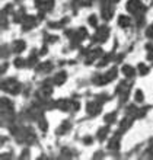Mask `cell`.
Listing matches in <instances>:
<instances>
[{
  "instance_id": "cell-25",
  "label": "cell",
  "mask_w": 153,
  "mask_h": 160,
  "mask_svg": "<svg viewBox=\"0 0 153 160\" xmlns=\"http://www.w3.org/2000/svg\"><path fill=\"white\" fill-rule=\"evenodd\" d=\"M44 54H47V47H42V50H41V55H44Z\"/></svg>"
},
{
  "instance_id": "cell-5",
  "label": "cell",
  "mask_w": 153,
  "mask_h": 160,
  "mask_svg": "<svg viewBox=\"0 0 153 160\" xmlns=\"http://www.w3.org/2000/svg\"><path fill=\"white\" fill-rule=\"evenodd\" d=\"M25 48H26V44H25V41L18 39V41H15V42H13V50H15V53H22Z\"/></svg>"
},
{
  "instance_id": "cell-7",
  "label": "cell",
  "mask_w": 153,
  "mask_h": 160,
  "mask_svg": "<svg viewBox=\"0 0 153 160\" xmlns=\"http://www.w3.org/2000/svg\"><path fill=\"white\" fill-rule=\"evenodd\" d=\"M121 72H123V74L124 76H127V77H133L134 76V68L131 67V65H123V68H121Z\"/></svg>"
},
{
  "instance_id": "cell-6",
  "label": "cell",
  "mask_w": 153,
  "mask_h": 160,
  "mask_svg": "<svg viewBox=\"0 0 153 160\" xmlns=\"http://www.w3.org/2000/svg\"><path fill=\"white\" fill-rule=\"evenodd\" d=\"M130 22H131V19H130L128 16L120 15V18H118V25H120L121 28H127V26L130 25Z\"/></svg>"
},
{
  "instance_id": "cell-13",
  "label": "cell",
  "mask_w": 153,
  "mask_h": 160,
  "mask_svg": "<svg viewBox=\"0 0 153 160\" xmlns=\"http://www.w3.org/2000/svg\"><path fill=\"white\" fill-rule=\"evenodd\" d=\"M111 15H112V9H106V7L102 9V16H104V19H109V18H111Z\"/></svg>"
},
{
  "instance_id": "cell-17",
  "label": "cell",
  "mask_w": 153,
  "mask_h": 160,
  "mask_svg": "<svg viewBox=\"0 0 153 160\" xmlns=\"http://www.w3.org/2000/svg\"><path fill=\"white\" fill-rule=\"evenodd\" d=\"M143 99H144L143 92H141V90H136V101L137 102H143Z\"/></svg>"
},
{
  "instance_id": "cell-14",
  "label": "cell",
  "mask_w": 153,
  "mask_h": 160,
  "mask_svg": "<svg viewBox=\"0 0 153 160\" xmlns=\"http://www.w3.org/2000/svg\"><path fill=\"white\" fill-rule=\"evenodd\" d=\"M139 72H140V74H141V76H144V74H147V73H149V67H147V65H144V64H139Z\"/></svg>"
},
{
  "instance_id": "cell-12",
  "label": "cell",
  "mask_w": 153,
  "mask_h": 160,
  "mask_svg": "<svg viewBox=\"0 0 153 160\" xmlns=\"http://www.w3.org/2000/svg\"><path fill=\"white\" fill-rule=\"evenodd\" d=\"M118 138H120V135L117 134L111 140V143H109V149H118Z\"/></svg>"
},
{
  "instance_id": "cell-26",
  "label": "cell",
  "mask_w": 153,
  "mask_h": 160,
  "mask_svg": "<svg viewBox=\"0 0 153 160\" xmlns=\"http://www.w3.org/2000/svg\"><path fill=\"white\" fill-rule=\"evenodd\" d=\"M92 141V138H91V137H86V138H85V143H87V144H89Z\"/></svg>"
},
{
  "instance_id": "cell-20",
  "label": "cell",
  "mask_w": 153,
  "mask_h": 160,
  "mask_svg": "<svg viewBox=\"0 0 153 160\" xmlns=\"http://www.w3.org/2000/svg\"><path fill=\"white\" fill-rule=\"evenodd\" d=\"M130 122H131V121H128V119H123V122H121V130H125V128L130 125Z\"/></svg>"
},
{
  "instance_id": "cell-4",
  "label": "cell",
  "mask_w": 153,
  "mask_h": 160,
  "mask_svg": "<svg viewBox=\"0 0 153 160\" xmlns=\"http://www.w3.org/2000/svg\"><path fill=\"white\" fill-rule=\"evenodd\" d=\"M101 112V103L98 102H91L87 103V113H91V115H96V113Z\"/></svg>"
},
{
  "instance_id": "cell-18",
  "label": "cell",
  "mask_w": 153,
  "mask_h": 160,
  "mask_svg": "<svg viewBox=\"0 0 153 160\" xmlns=\"http://www.w3.org/2000/svg\"><path fill=\"white\" fill-rule=\"evenodd\" d=\"M105 121H106V122H109V124L114 122V121H115V113H108V115L105 117Z\"/></svg>"
},
{
  "instance_id": "cell-16",
  "label": "cell",
  "mask_w": 153,
  "mask_h": 160,
  "mask_svg": "<svg viewBox=\"0 0 153 160\" xmlns=\"http://www.w3.org/2000/svg\"><path fill=\"white\" fill-rule=\"evenodd\" d=\"M51 63H45V64H42V65H39L38 67V70H42V72H48V70H51Z\"/></svg>"
},
{
  "instance_id": "cell-2",
  "label": "cell",
  "mask_w": 153,
  "mask_h": 160,
  "mask_svg": "<svg viewBox=\"0 0 153 160\" xmlns=\"http://www.w3.org/2000/svg\"><path fill=\"white\" fill-rule=\"evenodd\" d=\"M127 10L131 12V13H137L139 10H141L140 0H128V3H127Z\"/></svg>"
},
{
  "instance_id": "cell-24",
  "label": "cell",
  "mask_w": 153,
  "mask_h": 160,
  "mask_svg": "<svg viewBox=\"0 0 153 160\" xmlns=\"http://www.w3.org/2000/svg\"><path fill=\"white\" fill-rule=\"evenodd\" d=\"M41 128H42V130L47 128V124H45V121H44V119H42V122H41Z\"/></svg>"
},
{
  "instance_id": "cell-23",
  "label": "cell",
  "mask_w": 153,
  "mask_h": 160,
  "mask_svg": "<svg viewBox=\"0 0 153 160\" xmlns=\"http://www.w3.org/2000/svg\"><path fill=\"white\" fill-rule=\"evenodd\" d=\"M147 36H153V25L147 29Z\"/></svg>"
},
{
  "instance_id": "cell-27",
  "label": "cell",
  "mask_w": 153,
  "mask_h": 160,
  "mask_svg": "<svg viewBox=\"0 0 153 160\" xmlns=\"http://www.w3.org/2000/svg\"><path fill=\"white\" fill-rule=\"evenodd\" d=\"M111 3H117V2H120V0H109Z\"/></svg>"
},
{
  "instance_id": "cell-21",
  "label": "cell",
  "mask_w": 153,
  "mask_h": 160,
  "mask_svg": "<svg viewBox=\"0 0 153 160\" xmlns=\"http://www.w3.org/2000/svg\"><path fill=\"white\" fill-rule=\"evenodd\" d=\"M15 65H16V67H24V60H22V58L15 60Z\"/></svg>"
},
{
  "instance_id": "cell-11",
  "label": "cell",
  "mask_w": 153,
  "mask_h": 160,
  "mask_svg": "<svg viewBox=\"0 0 153 160\" xmlns=\"http://www.w3.org/2000/svg\"><path fill=\"white\" fill-rule=\"evenodd\" d=\"M101 55H102V50H101V48L92 50V53L89 54V61H91L92 58H98V57H101Z\"/></svg>"
},
{
  "instance_id": "cell-10",
  "label": "cell",
  "mask_w": 153,
  "mask_h": 160,
  "mask_svg": "<svg viewBox=\"0 0 153 160\" xmlns=\"http://www.w3.org/2000/svg\"><path fill=\"white\" fill-rule=\"evenodd\" d=\"M57 105H58V108H60L61 111H69V105H70V102H69V101H58Z\"/></svg>"
},
{
  "instance_id": "cell-19",
  "label": "cell",
  "mask_w": 153,
  "mask_h": 160,
  "mask_svg": "<svg viewBox=\"0 0 153 160\" xmlns=\"http://www.w3.org/2000/svg\"><path fill=\"white\" fill-rule=\"evenodd\" d=\"M89 24H91L92 26H96V25H98V18H96L95 15H91V18H89Z\"/></svg>"
},
{
  "instance_id": "cell-22",
  "label": "cell",
  "mask_w": 153,
  "mask_h": 160,
  "mask_svg": "<svg viewBox=\"0 0 153 160\" xmlns=\"http://www.w3.org/2000/svg\"><path fill=\"white\" fill-rule=\"evenodd\" d=\"M136 112H137L136 106H128V113H136Z\"/></svg>"
},
{
  "instance_id": "cell-3",
  "label": "cell",
  "mask_w": 153,
  "mask_h": 160,
  "mask_svg": "<svg viewBox=\"0 0 153 160\" xmlns=\"http://www.w3.org/2000/svg\"><path fill=\"white\" fill-rule=\"evenodd\" d=\"M108 34H109L108 28H106V26H101V28H98V31H96V34H95V39H96V41H102V42H104V41L106 39Z\"/></svg>"
},
{
  "instance_id": "cell-9",
  "label": "cell",
  "mask_w": 153,
  "mask_h": 160,
  "mask_svg": "<svg viewBox=\"0 0 153 160\" xmlns=\"http://www.w3.org/2000/svg\"><path fill=\"white\" fill-rule=\"evenodd\" d=\"M66 82V73H58L56 77H54V83L56 84H63Z\"/></svg>"
},
{
  "instance_id": "cell-1",
  "label": "cell",
  "mask_w": 153,
  "mask_h": 160,
  "mask_svg": "<svg viewBox=\"0 0 153 160\" xmlns=\"http://www.w3.org/2000/svg\"><path fill=\"white\" fill-rule=\"evenodd\" d=\"M2 87H3V90H6V92H9V93H12V95H16V93L20 92V86H19V83L15 82L13 79L5 80V82L2 83Z\"/></svg>"
},
{
  "instance_id": "cell-8",
  "label": "cell",
  "mask_w": 153,
  "mask_h": 160,
  "mask_svg": "<svg viewBox=\"0 0 153 160\" xmlns=\"http://www.w3.org/2000/svg\"><path fill=\"white\" fill-rule=\"evenodd\" d=\"M34 24H35V19H34L32 16H26L25 24H24V29H25V31H26V29H31V28L34 26Z\"/></svg>"
},
{
  "instance_id": "cell-15",
  "label": "cell",
  "mask_w": 153,
  "mask_h": 160,
  "mask_svg": "<svg viewBox=\"0 0 153 160\" xmlns=\"http://www.w3.org/2000/svg\"><path fill=\"white\" fill-rule=\"evenodd\" d=\"M106 132H109L108 128H101V130H99V134H98V138H99V140H104L105 137H106Z\"/></svg>"
}]
</instances>
